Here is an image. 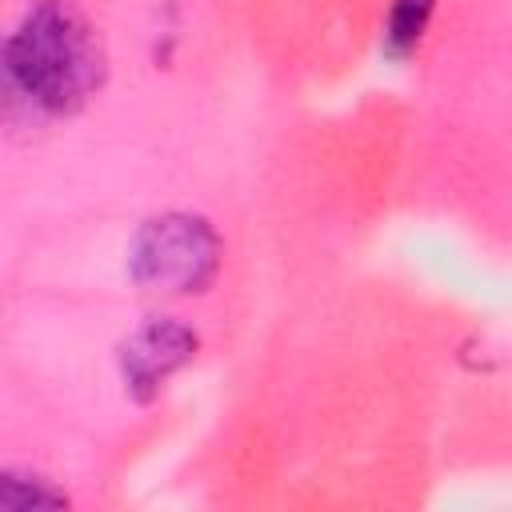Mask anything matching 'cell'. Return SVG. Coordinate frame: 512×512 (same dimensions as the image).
<instances>
[{"mask_svg":"<svg viewBox=\"0 0 512 512\" xmlns=\"http://www.w3.org/2000/svg\"><path fill=\"white\" fill-rule=\"evenodd\" d=\"M128 260H132V280L148 292H164V296L204 292L220 268V236L200 216L164 212L136 232Z\"/></svg>","mask_w":512,"mask_h":512,"instance_id":"2","label":"cell"},{"mask_svg":"<svg viewBox=\"0 0 512 512\" xmlns=\"http://www.w3.org/2000/svg\"><path fill=\"white\" fill-rule=\"evenodd\" d=\"M432 4L436 0H392L388 24H384V48L392 56H408L420 44L428 16H432Z\"/></svg>","mask_w":512,"mask_h":512,"instance_id":"4","label":"cell"},{"mask_svg":"<svg viewBox=\"0 0 512 512\" xmlns=\"http://www.w3.org/2000/svg\"><path fill=\"white\" fill-rule=\"evenodd\" d=\"M0 504L12 512H28V508H68V496L60 488H52L40 476H24V472H4L0 480Z\"/></svg>","mask_w":512,"mask_h":512,"instance_id":"5","label":"cell"},{"mask_svg":"<svg viewBox=\"0 0 512 512\" xmlns=\"http://www.w3.org/2000/svg\"><path fill=\"white\" fill-rule=\"evenodd\" d=\"M196 356V332L176 320H152L136 328L120 348V372L128 380V392L148 400L164 388L172 372H180Z\"/></svg>","mask_w":512,"mask_h":512,"instance_id":"3","label":"cell"},{"mask_svg":"<svg viewBox=\"0 0 512 512\" xmlns=\"http://www.w3.org/2000/svg\"><path fill=\"white\" fill-rule=\"evenodd\" d=\"M104 80V48L88 16L68 0H40L4 44L12 100L44 116L76 112Z\"/></svg>","mask_w":512,"mask_h":512,"instance_id":"1","label":"cell"}]
</instances>
